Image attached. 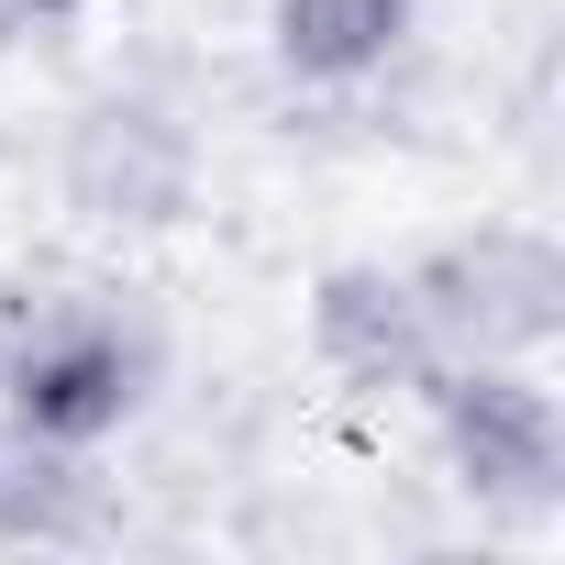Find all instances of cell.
<instances>
[{
  "label": "cell",
  "instance_id": "obj_6",
  "mask_svg": "<svg viewBox=\"0 0 565 565\" xmlns=\"http://www.w3.org/2000/svg\"><path fill=\"white\" fill-rule=\"evenodd\" d=\"M422 34V0H266V56L300 89H366Z\"/></svg>",
  "mask_w": 565,
  "mask_h": 565
},
{
  "label": "cell",
  "instance_id": "obj_8",
  "mask_svg": "<svg viewBox=\"0 0 565 565\" xmlns=\"http://www.w3.org/2000/svg\"><path fill=\"white\" fill-rule=\"evenodd\" d=\"M89 12V0H0V45H45V34H67Z\"/></svg>",
  "mask_w": 565,
  "mask_h": 565
},
{
  "label": "cell",
  "instance_id": "obj_4",
  "mask_svg": "<svg viewBox=\"0 0 565 565\" xmlns=\"http://www.w3.org/2000/svg\"><path fill=\"white\" fill-rule=\"evenodd\" d=\"M311 355L366 399H422L433 366H444V333H433V311L411 289V266L355 255V266H333L311 289Z\"/></svg>",
  "mask_w": 565,
  "mask_h": 565
},
{
  "label": "cell",
  "instance_id": "obj_1",
  "mask_svg": "<svg viewBox=\"0 0 565 565\" xmlns=\"http://www.w3.org/2000/svg\"><path fill=\"white\" fill-rule=\"evenodd\" d=\"M156 388V333L111 289H45L0 322V411L45 444L100 455Z\"/></svg>",
  "mask_w": 565,
  "mask_h": 565
},
{
  "label": "cell",
  "instance_id": "obj_5",
  "mask_svg": "<svg viewBox=\"0 0 565 565\" xmlns=\"http://www.w3.org/2000/svg\"><path fill=\"white\" fill-rule=\"evenodd\" d=\"M67 189L100 222H178V200H189V134L167 111H145V100H100L67 134Z\"/></svg>",
  "mask_w": 565,
  "mask_h": 565
},
{
  "label": "cell",
  "instance_id": "obj_7",
  "mask_svg": "<svg viewBox=\"0 0 565 565\" xmlns=\"http://www.w3.org/2000/svg\"><path fill=\"white\" fill-rule=\"evenodd\" d=\"M100 521V477L78 444H45L0 411V543H78Z\"/></svg>",
  "mask_w": 565,
  "mask_h": 565
},
{
  "label": "cell",
  "instance_id": "obj_2",
  "mask_svg": "<svg viewBox=\"0 0 565 565\" xmlns=\"http://www.w3.org/2000/svg\"><path fill=\"white\" fill-rule=\"evenodd\" d=\"M433 444H444V477L477 499V510H554L565 488V411L543 388V355H444L433 366Z\"/></svg>",
  "mask_w": 565,
  "mask_h": 565
},
{
  "label": "cell",
  "instance_id": "obj_3",
  "mask_svg": "<svg viewBox=\"0 0 565 565\" xmlns=\"http://www.w3.org/2000/svg\"><path fill=\"white\" fill-rule=\"evenodd\" d=\"M411 289H422L444 355H543L565 333V255L521 222H488V233L411 255Z\"/></svg>",
  "mask_w": 565,
  "mask_h": 565
}]
</instances>
